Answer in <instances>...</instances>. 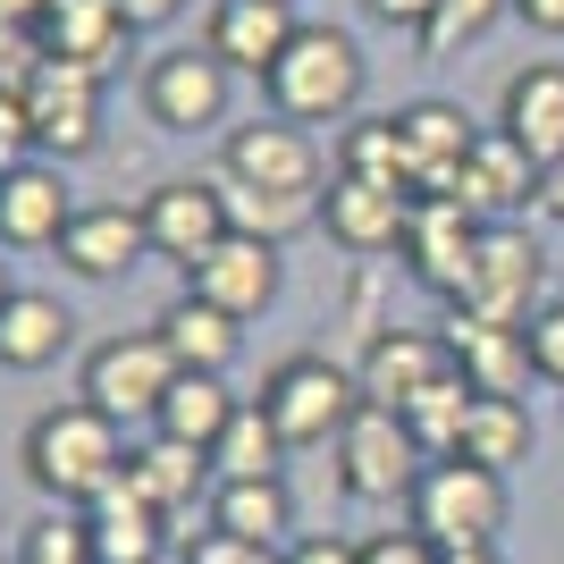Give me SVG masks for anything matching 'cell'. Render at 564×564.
I'll return each mask as SVG.
<instances>
[{
    "mask_svg": "<svg viewBox=\"0 0 564 564\" xmlns=\"http://www.w3.org/2000/svg\"><path fill=\"white\" fill-rule=\"evenodd\" d=\"M219 194H228V228L270 236V245H286L304 219H321V203H312V194H253V186H228V177H219Z\"/></svg>",
    "mask_w": 564,
    "mask_h": 564,
    "instance_id": "obj_35",
    "label": "cell"
},
{
    "mask_svg": "<svg viewBox=\"0 0 564 564\" xmlns=\"http://www.w3.org/2000/svg\"><path fill=\"white\" fill-rule=\"evenodd\" d=\"M85 540H94V564H161L169 514L135 489V480H110V489L85 506Z\"/></svg>",
    "mask_w": 564,
    "mask_h": 564,
    "instance_id": "obj_22",
    "label": "cell"
},
{
    "mask_svg": "<svg viewBox=\"0 0 564 564\" xmlns=\"http://www.w3.org/2000/svg\"><path fill=\"white\" fill-rule=\"evenodd\" d=\"M397 127H404V152H413V203H455L464 152L480 143V127H471L455 101H404Z\"/></svg>",
    "mask_w": 564,
    "mask_h": 564,
    "instance_id": "obj_18",
    "label": "cell"
},
{
    "mask_svg": "<svg viewBox=\"0 0 564 564\" xmlns=\"http://www.w3.org/2000/svg\"><path fill=\"white\" fill-rule=\"evenodd\" d=\"M514 18L531 34H564V0H514Z\"/></svg>",
    "mask_w": 564,
    "mask_h": 564,
    "instance_id": "obj_43",
    "label": "cell"
},
{
    "mask_svg": "<svg viewBox=\"0 0 564 564\" xmlns=\"http://www.w3.org/2000/svg\"><path fill=\"white\" fill-rule=\"evenodd\" d=\"M362 564H438V547L422 531H379V540H362Z\"/></svg>",
    "mask_w": 564,
    "mask_h": 564,
    "instance_id": "obj_39",
    "label": "cell"
},
{
    "mask_svg": "<svg viewBox=\"0 0 564 564\" xmlns=\"http://www.w3.org/2000/svg\"><path fill=\"white\" fill-rule=\"evenodd\" d=\"M9 295H18V286H9V261H0V304H9Z\"/></svg>",
    "mask_w": 564,
    "mask_h": 564,
    "instance_id": "obj_47",
    "label": "cell"
},
{
    "mask_svg": "<svg viewBox=\"0 0 564 564\" xmlns=\"http://www.w3.org/2000/svg\"><path fill=\"white\" fill-rule=\"evenodd\" d=\"M152 329L169 337L177 371H212V379H228V362L245 354V321H228V312L203 304V295H177V304H169Z\"/></svg>",
    "mask_w": 564,
    "mask_h": 564,
    "instance_id": "obj_26",
    "label": "cell"
},
{
    "mask_svg": "<svg viewBox=\"0 0 564 564\" xmlns=\"http://www.w3.org/2000/svg\"><path fill=\"white\" fill-rule=\"evenodd\" d=\"M219 177H228V186H253V194H312L321 186V143H312V127L270 110V118H253V127H228Z\"/></svg>",
    "mask_w": 564,
    "mask_h": 564,
    "instance_id": "obj_9",
    "label": "cell"
},
{
    "mask_svg": "<svg viewBox=\"0 0 564 564\" xmlns=\"http://www.w3.org/2000/svg\"><path fill=\"white\" fill-rule=\"evenodd\" d=\"M329 169H337V177H371V186H404V194H413V152H404L397 110H388V118H346Z\"/></svg>",
    "mask_w": 564,
    "mask_h": 564,
    "instance_id": "obj_30",
    "label": "cell"
},
{
    "mask_svg": "<svg viewBox=\"0 0 564 564\" xmlns=\"http://www.w3.org/2000/svg\"><path fill=\"white\" fill-rule=\"evenodd\" d=\"M212 531L253 540V547H286L295 540V497H286V480H219L212 489Z\"/></svg>",
    "mask_w": 564,
    "mask_h": 564,
    "instance_id": "obj_29",
    "label": "cell"
},
{
    "mask_svg": "<svg viewBox=\"0 0 564 564\" xmlns=\"http://www.w3.org/2000/svg\"><path fill=\"white\" fill-rule=\"evenodd\" d=\"M43 9H51V0H0V25H25V34H34V25H43Z\"/></svg>",
    "mask_w": 564,
    "mask_h": 564,
    "instance_id": "obj_45",
    "label": "cell"
},
{
    "mask_svg": "<svg viewBox=\"0 0 564 564\" xmlns=\"http://www.w3.org/2000/svg\"><path fill=\"white\" fill-rule=\"evenodd\" d=\"M295 9L286 0H212V18H203V51H212L228 76H270L279 68V51L295 43Z\"/></svg>",
    "mask_w": 564,
    "mask_h": 564,
    "instance_id": "obj_19",
    "label": "cell"
},
{
    "mask_svg": "<svg viewBox=\"0 0 564 564\" xmlns=\"http://www.w3.org/2000/svg\"><path fill=\"white\" fill-rule=\"evenodd\" d=\"M118 9H127V25H135V34H161V25L186 18V0H118Z\"/></svg>",
    "mask_w": 564,
    "mask_h": 564,
    "instance_id": "obj_41",
    "label": "cell"
},
{
    "mask_svg": "<svg viewBox=\"0 0 564 564\" xmlns=\"http://www.w3.org/2000/svg\"><path fill=\"white\" fill-rule=\"evenodd\" d=\"M286 438H279V422L261 413V397L253 404H236V422L219 430V447H212V471L219 480H286Z\"/></svg>",
    "mask_w": 564,
    "mask_h": 564,
    "instance_id": "obj_31",
    "label": "cell"
},
{
    "mask_svg": "<svg viewBox=\"0 0 564 564\" xmlns=\"http://www.w3.org/2000/svg\"><path fill=\"white\" fill-rule=\"evenodd\" d=\"M279 279H286V261H279V245L270 236H245V228H228L212 245V253L186 270V295H203V304H219L228 321H253V312H270L279 304Z\"/></svg>",
    "mask_w": 564,
    "mask_h": 564,
    "instance_id": "obj_12",
    "label": "cell"
},
{
    "mask_svg": "<svg viewBox=\"0 0 564 564\" xmlns=\"http://www.w3.org/2000/svg\"><path fill=\"white\" fill-rule=\"evenodd\" d=\"M480 228L489 219H471L464 203H413V228H404V279L413 286H430V295H464V270H471V253H480Z\"/></svg>",
    "mask_w": 564,
    "mask_h": 564,
    "instance_id": "obj_16",
    "label": "cell"
},
{
    "mask_svg": "<svg viewBox=\"0 0 564 564\" xmlns=\"http://www.w3.org/2000/svg\"><path fill=\"white\" fill-rule=\"evenodd\" d=\"M362 76L371 68H362V43L346 25H295L279 68L261 76V94L295 127H346V118H362Z\"/></svg>",
    "mask_w": 564,
    "mask_h": 564,
    "instance_id": "obj_2",
    "label": "cell"
},
{
    "mask_svg": "<svg viewBox=\"0 0 564 564\" xmlns=\"http://www.w3.org/2000/svg\"><path fill=\"white\" fill-rule=\"evenodd\" d=\"M135 212H143L152 253L177 261V270H194V261H203L219 236H228V194H219V177H161V186L143 194Z\"/></svg>",
    "mask_w": 564,
    "mask_h": 564,
    "instance_id": "obj_13",
    "label": "cell"
},
{
    "mask_svg": "<svg viewBox=\"0 0 564 564\" xmlns=\"http://www.w3.org/2000/svg\"><path fill=\"white\" fill-rule=\"evenodd\" d=\"M127 430L110 422V413H94V404L76 397V404H51V413H34V430H25V480L59 506V514H85L110 480H127Z\"/></svg>",
    "mask_w": 564,
    "mask_h": 564,
    "instance_id": "obj_1",
    "label": "cell"
},
{
    "mask_svg": "<svg viewBox=\"0 0 564 564\" xmlns=\"http://www.w3.org/2000/svg\"><path fill=\"white\" fill-rule=\"evenodd\" d=\"M169 388H177V354H169L161 329H118V337H101V346L85 354V371H76V397L94 404V413H110L118 430H127V422H152Z\"/></svg>",
    "mask_w": 564,
    "mask_h": 564,
    "instance_id": "obj_6",
    "label": "cell"
},
{
    "mask_svg": "<svg viewBox=\"0 0 564 564\" xmlns=\"http://www.w3.org/2000/svg\"><path fill=\"white\" fill-rule=\"evenodd\" d=\"M329 455H337V489L354 506H413V489H422V471H430V455L404 430V413H379V404L354 413Z\"/></svg>",
    "mask_w": 564,
    "mask_h": 564,
    "instance_id": "obj_7",
    "label": "cell"
},
{
    "mask_svg": "<svg viewBox=\"0 0 564 564\" xmlns=\"http://www.w3.org/2000/svg\"><path fill=\"white\" fill-rule=\"evenodd\" d=\"M540 212L564 228V161H547V169H540Z\"/></svg>",
    "mask_w": 564,
    "mask_h": 564,
    "instance_id": "obj_44",
    "label": "cell"
},
{
    "mask_svg": "<svg viewBox=\"0 0 564 564\" xmlns=\"http://www.w3.org/2000/svg\"><path fill=\"white\" fill-rule=\"evenodd\" d=\"M76 346V312L43 286H18L0 304V371H51L59 354Z\"/></svg>",
    "mask_w": 564,
    "mask_h": 564,
    "instance_id": "obj_25",
    "label": "cell"
},
{
    "mask_svg": "<svg viewBox=\"0 0 564 564\" xmlns=\"http://www.w3.org/2000/svg\"><path fill=\"white\" fill-rule=\"evenodd\" d=\"M127 480H135L152 506H161L169 522L186 514L203 489H219V471H212V455L203 447H177V438H143L135 455H127Z\"/></svg>",
    "mask_w": 564,
    "mask_h": 564,
    "instance_id": "obj_28",
    "label": "cell"
},
{
    "mask_svg": "<svg viewBox=\"0 0 564 564\" xmlns=\"http://www.w3.org/2000/svg\"><path fill=\"white\" fill-rule=\"evenodd\" d=\"M438 564H497V547H438Z\"/></svg>",
    "mask_w": 564,
    "mask_h": 564,
    "instance_id": "obj_46",
    "label": "cell"
},
{
    "mask_svg": "<svg viewBox=\"0 0 564 564\" xmlns=\"http://www.w3.org/2000/svg\"><path fill=\"white\" fill-rule=\"evenodd\" d=\"M471 219H514V212H540V161L522 152L506 127H480V143L464 152V186H455Z\"/></svg>",
    "mask_w": 564,
    "mask_h": 564,
    "instance_id": "obj_17",
    "label": "cell"
},
{
    "mask_svg": "<svg viewBox=\"0 0 564 564\" xmlns=\"http://www.w3.org/2000/svg\"><path fill=\"white\" fill-rule=\"evenodd\" d=\"M143 253H152V236H143V212H127V203H85L76 228L59 236V261H68L76 279H94V286L143 270Z\"/></svg>",
    "mask_w": 564,
    "mask_h": 564,
    "instance_id": "obj_21",
    "label": "cell"
},
{
    "mask_svg": "<svg viewBox=\"0 0 564 564\" xmlns=\"http://www.w3.org/2000/svg\"><path fill=\"white\" fill-rule=\"evenodd\" d=\"M447 371H455L447 329H371V346L354 362V388H362V404H379V413H404V404H422Z\"/></svg>",
    "mask_w": 564,
    "mask_h": 564,
    "instance_id": "obj_10",
    "label": "cell"
},
{
    "mask_svg": "<svg viewBox=\"0 0 564 564\" xmlns=\"http://www.w3.org/2000/svg\"><path fill=\"white\" fill-rule=\"evenodd\" d=\"M464 413H471V379H464V371H447L422 404H404V430L422 438L430 464H447V455L464 447Z\"/></svg>",
    "mask_w": 564,
    "mask_h": 564,
    "instance_id": "obj_33",
    "label": "cell"
},
{
    "mask_svg": "<svg viewBox=\"0 0 564 564\" xmlns=\"http://www.w3.org/2000/svg\"><path fill=\"white\" fill-rule=\"evenodd\" d=\"M286 564H362V547L329 540V531H295V540H286Z\"/></svg>",
    "mask_w": 564,
    "mask_h": 564,
    "instance_id": "obj_40",
    "label": "cell"
},
{
    "mask_svg": "<svg viewBox=\"0 0 564 564\" xmlns=\"http://www.w3.org/2000/svg\"><path fill=\"white\" fill-rule=\"evenodd\" d=\"M506 514H514L506 471L447 455V464L422 471V489H413V506H404V531H422L430 547H497Z\"/></svg>",
    "mask_w": 564,
    "mask_h": 564,
    "instance_id": "obj_4",
    "label": "cell"
},
{
    "mask_svg": "<svg viewBox=\"0 0 564 564\" xmlns=\"http://www.w3.org/2000/svg\"><path fill=\"white\" fill-rule=\"evenodd\" d=\"M362 9H371L379 25H404V34H422V25H430V9H438V0H362Z\"/></svg>",
    "mask_w": 564,
    "mask_h": 564,
    "instance_id": "obj_42",
    "label": "cell"
},
{
    "mask_svg": "<svg viewBox=\"0 0 564 564\" xmlns=\"http://www.w3.org/2000/svg\"><path fill=\"white\" fill-rule=\"evenodd\" d=\"M0 564H9V556H0Z\"/></svg>",
    "mask_w": 564,
    "mask_h": 564,
    "instance_id": "obj_49",
    "label": "cell"
},
{
    "mask_svg": "<svg viewBox=\"0 0 564 564\" xmlns=\"http://www.w3.org/2000/svg\"><path fill=\"white\" fill-rule=\"evenodd\" d=\"M547 304H556V295H547V253H540V236H531V228H514V219L480 228V253H471L464 295H455L447 312L497 321V329H531V321H540Z\"/></svg>",
    "mask_w": 564,
    "mask_h": 564,
    "instance_id": "obj_3",
    "label": "cell"
},
{
    "mask_svg": "<svg viewBox=\"0 0 564 564\" xmlns=\"http://www.w3.org/2000/svg\"><path fill=\"white\" fill-rule=\"evenodd\" d=\"M321 228H329V245H337V253H354V261L404 253V228H413V194H404V186H371V177H337V169H329V194H321Z\"/></svg>",
    "mask_w": 564,
    "mask_h": 564,
    "instance_id": "obj_14",
    "label": "cell"
},
{
    "mask_svg": "<svg viewBox=\"0 0 564 564\" xmlns=\"http://www.w3.org/2000/svg\"><path fill=\"white\" fill-rule=\"evenodd\" d=\"M228 94H236V76L219 68L203 43L143 59V118H152L161 135H203V127H228Z\"/></svg>",
    "mask_w": 564,
    "mask_h": 564,
    "instance_id": "obj_8",
    "label": "cell"
},
{
    "mask_svg": "<svg viewBox=\"0 0 564 564\" xmlns=\"http://www.w3.org/2000/svg\"><path fill=\"white\" fill-rule=\"evenodd\" d=\"M464 464H489V471H506V464H522L531 455V404L522 397H471V413H464Z\"/></svg>",
    "mask_w": 564,
    "mask_h": 564,
    "instance_id": "obj_32",
    "label": "cell"
},
{
    "mask_svg": "<svg viewBox=\"0 0 564 564\" xmlns=\"http://www.w3.org/2000/svg\"><path fill=\"white\" fill-rule=\"evenodd\" d=\"M497 127L531 152V161H564V59H531V68L506 76L497 94Z\"/></svg>",
    "mask_w": 564,
    "mask_h": 564,
    "instance_id": "obj_23",
    "label": "cell"
},
{
    "mask_svg": "<svg viewBox=\"0 0 564 564\" xmlns=\"http://www.w3.org/2000/svg\"><path fill=\"white\" fill-rule=\"evenodd\" d=\"M236 404H245V397H228V379H212V371H177V388H169L161 413H152V438H177V447H203V455H212V447H219V430L236 422Z\"/></svg>",
    "mask_w": 564,
    "mask_h": 564,
    "instance_id": "obj_27",
    "label": "cell"
},
{
    "mask_svg": "<svg viewBox=\"0 0 564 564\" xmlns=\"http://www.w3.org/2000/svg\"><path fill=\"white\" fill-rule=\"evenodd\" d=\"M9 564H94V540H85V514H43L34 531H18Z\"/></svg>",
    "mask_w": 564,
    "mask_h": 564,
    "instance_id": "obj_36",
    "label": "cell"
},
{
    "mask_svg": "<svg viewBox=\"0 0 564 564\" xmlns=\"http://www.w3.org/2000/svg\"><path fill=\"white\" fill-rule=\"evenodd\" d=\"M286 9H295V0H286Z\"/></svg>",
    "mask_w": 564,
    "mask_h": 564,
    "instance_id": "obj_48",
    "label": "cell"
},
{
    "mask_svg": "<svg viewBox=\"0 0 564 564\" xmlns=\"http://www.w3.org/2000/svg\"><path fill=\"white\" fill-rule=\"evenodd\" d=\"M18 101H25V127H34V152L76 161V152L101 143V76L59 68V59H34V76H25Z\"/></svg>",
    "mask_w": 564,
    "mask_h": 564,
    "instance_id": "obj_11",
    "label": "cell"
},
{
    "mask_svg": "<svg viewBox=\"0 0 564 564\" xmlns=\"http://www.w3.org/2000/svg\"><path fill=\"white\" fill-rule=\"evenodd\" d=\"M261 413L279 422L286 447H337L346 422L362 413V388H354V371L329 362V354H286L279 371L261 379Z\"/></svg>",
    "mask_w": 564,
    "mask_h": 564,
    "instance_id": "obj_5",
    "label": "cell"
},
{
    "mask_svg": "<svg viewBox=\"0 0 564 564\" xmlns=\"http://www.w3.org/2000/svg\"><path fill=\"white\" fill-rule=\"evenodd\" d=\"M34 34H43V59L85 68V76H110L127 59V43H135V25H127L118 0H51Z\"/></svg>",
    "mask_w": 564,
    "mask_h": 564,
    "instance_id": "obj_20",
    "label": "cell"
},
{
    "mask_svg": "<svg viewBox=\"0 0 564 564\" xmlns=\"http://www.w3.org/2000/svg\"><path fill=\"white\" fill-rule=\"evenodd\" d=\"M177 564H286V547H253V540H228V531H194L177 547Z\"/></svg>",
    "mask_w": 564,
    "mask_h": 564,
    "instance_id": "obj_37",
    "label": "cell"
},
{
    "mask_svg": "<svg viewBox=\"0 0 564 564\" xmlns=\"http://www.w3.org/2000/svg\"><path fill=\"white\" fill-rule=\"evenodd\" d=\"M447 354L455 371L471 379V397H522L531 388V337L522 329H497V321H471V312H447Z\"/></svg>",
    "mask_w": 564,
    "mask_h": 564,
    "instance_id": "obj_24",
    "label": "cell"
},
{
    "mask_svg": "<svg viewBox=\"0 0 564 564\" xmlns=\"http://www.w3.org/2000/svg\"><path fill=\"white\" fill-rule=\"evenodd\" d=\"M522 337H531V371H540L547 388H564V295H556V304H547Z\"/></svg>",
    "mask_w": 564,
    "mask_h": 564,
    "instance_id": "obj_38",
    "label": "cell"
},
{
    "mask_svg": "<svg viewBox=\"0 0 564 564\" xmlns=\"http://www.w3.org/2000/svg\"><path fill=\"white\" fill-rule=\"evenodd\" d=\"M68 228H76V203L51 161L0 169V253H59Z\"/></svg>",
    "mask_w": 564,
    "mask_h": 564,
    "instance_id": "obj_15",
    "label": "cell"
},
{
    "mask_svg": "<svg viewBox=\"0 0 564 564\" xmlns=\"http://www.w3.org/2000/svg\"><path fill=\"white\" fill-rule=\"evenodd\" d=\"M497 18H514V0H438V9H430V25L413 34V43H422V59H455V51L489 43Z\"/></svg>",
    "mask_w": 564,
    "mask_h": 564,
    "instance_id": "obj_34",
    "label": "cell"
}]
</instances>
